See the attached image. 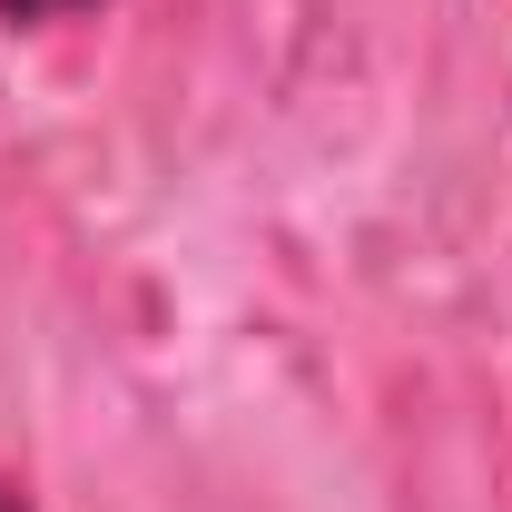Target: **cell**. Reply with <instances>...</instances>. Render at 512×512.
<instances>
[{
    "instance_id": "6da1fadb",
    "label": "cell",
    "mask_w": 512,
    "mask_h": 512,
    "mask_svg": "<svg viewBox=\"0 0 512 512\" xmlns=\"http://www.w3.org/2000/svg\"><path fill=\"white\" fill-rule=\"evenodd\" d=\"M79 10H99V0H0V20H79Z\"/></svg>"
},
{
    "instance_id": "7a4b0ae2",
    "label": "cell",
    "mask_w": 512,
    "mask_h": 512,
    "mask_svg": "<svg viewBox=\"0 0 512 512\" xmlns=\"http://www.w3.org/2000/svg\"><path fill=\"white\" fill-rule=\"evenodd\" d=\"M0 512H30V503H20V493H10V483H0Z\"/></svg>"
}]
</instances>
